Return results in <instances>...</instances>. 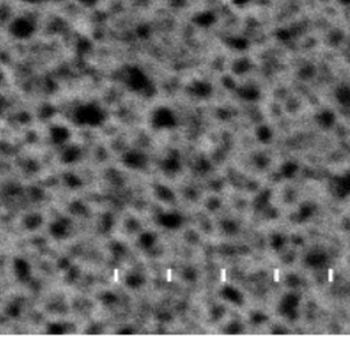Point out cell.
<instances>
[{
    "label": "cell",
    "mask_w": 350,
    "mask_h": 351,
    "mask_svg": "<svg viewBox=\"0 0 350 351\" xmlns=\"http://www.w3.org/2000/svg\"><path fill=\"white\" fill-rule=\"evenodd\" d=\"M9 32L13 37L18 40H28L36 33L35 21L28 17H17L14 20H11Z\"/></svg>",
    "instance_id": "cell-1"
},
{
    "label": "cell",
    "mask_w": 350,
    "mask_h": 351,
    "mask_svg": "<svg viewBox=\"0 0 350 351\" xmlns=\"http://www.w3.org/2000/svg\"><path fill=\"white\" fill-rule=\"evenodd\" d=\"M193 22L197 26H201V28H210V26H212L216 22L215 13H212V11H200V13H197L195 16Z\"/></svg>",
    "instance_id": "cell-2"
},
{
    "label": "cell",
    "mask_w": 350,
    "mask_h": 351,
    "mask_svg": "<svg viewBox=\"0 0 350 351\" xmlns=\"http://www.w3.org/2000/svg\"><path fill=\"white\" fill-rule=\"evenodd\" d=\"M230 2L235 7H240V9L245 7V6H248L250 3V0H230Z\"/></svg>",
    "instance_id": "cell-3"
},
{
    "label": "cell",
    "mask_w": 350,
    "mask_h": 351,
    "mask_svg": "<svg viewBox=\"0 0 350 351\" xmlns=\"http://www.w3.org/2000/svg\"><path fill=\"white\" fill-rule=\"evenodd\" d=\"M80 5L82 6H88V7H90V6H95L99 0H77Z\"/></svg>",
    "instance_id": "cell-4"
},
{
    "label": "cell",
    "mask_w": 350,
    "mask_h": 351,
    "mask_svg": "<svg viewBox=\"0 0 350 351\" xmlns=\"http://www.w3.org/2000/svg\"><path fill=\"white\" fill-rule=\"evenodd\" d=\"M21 2H24L26 5H41L45 0H21Z\"/></svg>",
    "instance_id": "cell-5"
},
{
    "label": "cell",
    "mask_w": 350,
    "mask_h": 351,
    "mask_svg": "<svg viewBox=\"0 0 350 351\" xmlns=\"http://www.w3.org/2000/svg\"><path fill=\"white\" fill-rule=\"evenodd\" d=\"M340 6H343L345 9H350V0H338Z\"/></svg>",
    "instance_id": "cell-6"
}]
</instances>
